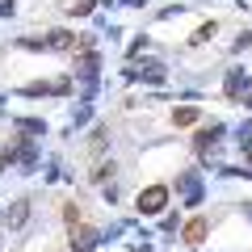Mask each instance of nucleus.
<instances>
[{
    "mask_svg": "<svg viewBox=\"0 0 252 252\" xmlns=\"http://www.w3.org/2000/svg\"><path fill=\"white\" fill-rule=\"evenodd\" d=\"M172 122H177V126H193V122H198V109H193V105L172 109Z\"/></svg>",
    "mask_w": 252,
    "mask_h": 252,
    "instance_id": "20e7f679",
    "label": "nucleus"
},
{
    "mask_svg": "<svg viewBox=\"0 0 252 252\" xmlns=\"http://www.w3.org/2000/svg\"><path fill=\"white\" fill-rule=\"evenodd\" d=\"M63 219H67V227H80V206L67 202V206H63Z\"/></svg>",
    "mask_w": 252,
    "mask_h": 252,
    "instance_id": "423d86ee",
    "label": "nucleus"
},
{
    "mask_svg": "<svg viewBox=\"0 0 252 252\" xmlns=\"http://www.w3.org/2000/svg\"><path fill=\"white\" fill-rule=\"evenodd\" d=\"M164 206H168V189L164 185H147L143 193H139V210H143V215H160Z\"/></svg>",
    "mask_w": 252,
    "mask_h": 252,
    "instance_id": "f257e3e1",
    "label": "nucleus"
},
{
    "mask_svg": "<svg viewBox=\"0 0 252 252\" xmlns=\"http://www.w3.org/2000/svg\"><path fill=\"white\" fill-rule=\"evenodd\" d=\"M206 231H210L206 219H189V223H185V244H189V248H198V244L206 240Z\"/></svg>",
    "mask_w": 252,
    "mask_h": 252,
    "instance_id": "7ed1b4c3",
    "label": "nucleus"
},
{
    "mask_svg": "<svg viewBox=\"0 0 252 252\" xmlns=\"http://www.w3.org/2000/svg\"><path fill=\"white\" fill-rule=\"evenodd\" d=\"M93 244H97V231L93 227H72V252H93Z\"/></svg>",
    "mask_w": 252,
    "mask_h": 252,
    "instance_id": "f03ea898",
    "label": "nucleus"
},
{
    "mask_svg": "<svg viewBox=\"0 0 252 252\" xmlns=\"http://www.w3.org/2000/svg\"><path fill=\"white\" fill-rule=\"evenodd\" d=\"M67 13H72V17H84V13H93V0H72Z\"/></svg>",
    "mask_w": 252,
    "mask_h": 252,
    "instance_id": "6e6552de",
    "label": "nucleus"
},
{
    "mask_svg": "<svg viewBox=\"0 0 252 252\" xmlns=\"http://www.w3.org/2000/svg\"><path fill=\"white\" fill-rule=\"evenodd\" d=\"M206 38H215V21H210V26H202V30H198V34L189 38V42H193V46H202V42H206Z\"/></svg>",
    "mask_w": 252,
    "mask_h": 252,
    "instance_id": "0eeeda50",
    "label": "nucleus"
},
{
    "mask_svg": "<svg viewBox=\"0 0 252 252\" xmlns=\"http://www.w3.org/2000/svg\"><path fill=\"white\" fill-rule=\"evenodd\" d=\"M26 215H30V206H26V202H17L13 215H9V227H21V223H26Z\"/></svg>",
    "mask_w": 252,
    "mask_h": 252,
    "instance_id": "39448f33",
    "label": "nucleus"
}]
</instances>
